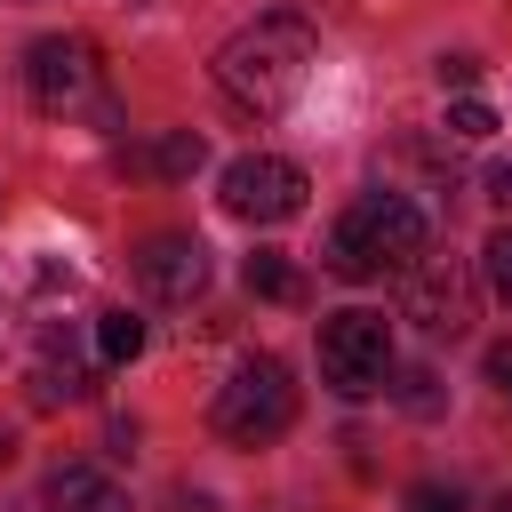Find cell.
<instances>
[{"mask_svg": "<svg viewBox=\"0 0 512 512\" xmlns=\"http://www.w3.org/2000/svg\"><path fill=\"white\" fill-rule=\"evenodd\" d=\"M288 424H296V384H288V368H280L272 352L240 360V368L216 384V432H224L232 448H272Z\"/></svg>", "mask_w": 512, "mask_h": 512, "instance_id": "cell-4", "label": "cell"}, {"mask_svg": "<svg viewBox=\"0 0 512 512\" xmlns=\"http://www.w3.org/2000/svg\"><path fill=\"white\" fill-rule=\"evenodd\" d=\"M96 344H80V328H64V320H40L32 328V344H24V400L32 408H72V400H88L96 392Z\"/></svg>", "mask_w": 512, "mask_h": 512, "instance_id": "cell-6", "label": "cell"}, {"mask_svg": "<svg viewBox=\"0 0 512 512\" xmlns=\"http://www.w3.org/2000/svg\"><path fill=\"white\" fill-rule=\"evenodd\" d=\"M480 280H488L496 304H512V224H496V232L480 240Z\"/></svg>", "mask_w": 512, "mask_h": 512, "instance_id": "cell-15", "label": "cell"}, {"mask_svg": "<svg viewBox=\"0 0 512 512\" xmlns=\"http://www.w3.org/2000/svg\"><path fill=\"white\" fill-rule=\"evenodd\" d=\"M400 512H472V504H464V488H448V480H416V488L400 496Z\"/></svg>", "mask_w": 512, "mask_h": 512, "instance_id": "cell-18", "label": "cell"}, {"mask_svg": "<svg viewBox=\"0 0 512 512\" xmlns=\"http://www.w3.org/2000/svg\"><path fill=\"white\" fill-rule=\"evenodd\" d=\"M88 344H96V368H128V360L144 352V320H136L128 304H112V312L88 320Z\"/></svg>", "mask_w": 512, "mask_h": 512, "instance_id": "cell-12", "label": "cell"}, {"mask_svg": "<svg viewBox=\"0 0 512 512\" xmlns=\"http://www.w3.org/2000/svg\"><path fill=\"white\" fill-rule=\"evenodd\" d=\"M480 184H488V200H496V208H512V160H488V176H480Z\"/></svg>", "mask_w": 512, "mask_h": 512, "instance_id": "cell-21", "label": "cell"}, {"mask_svg": "<svg viewBox=\"0 0 512 512\" xmlns=\"http://www.w3.org/2000/svg\"><path fill=\"white\" fill-rule=\"evenodd\" d=\"M448 136H456V144H488V136H496V112H488L480 96H456V104H448Z\"/></svg>", "mask_w": 512, "mask_h": 512, "instance_id": "cell-17", "label": "cell"}, {"mask_svg": "<svg viewBox=\"0 0 512 512\" xmlns=\"http://www.w3.org/2000/svg\"><path fill=\"white\" fill-rule=\"evenodd\" d=\"M400 312H408L424 336H464L472 312H480L472 264H464V256H416V264H408V288H400Z\"/></svg>", "mask_w": 512, "mask_h": 512, "instance_id": "cell-8", "label": "cell"}, {"mask_svg": "<svg viewBox=\"0 0 512 512\" xmlns=\"http://www.w3.org/2000/svg\"><path fill=\"white\" fill-rule=\"evenodd\" d=\"M472 80H480V56H440V88H456V96H464Z\"/></svg>", "mask_w": 512, "mask_h": 512, "instance_id": "cell-19", "label": "cell"}, {"mask_svg": "<svg viewBox=\"0 0 512 512\" xmlns=\"http://www.w3.org/2000/svg\"><path fill=\"white\" fill-rule=\"evenodd\" d=\"M320 376L344 392V400H368L392 384V320L368 312V304H344L320 320Z\"/></svg>", "mask_w": 512, "mask_h": 512, "instance_id": "cell-5", "label": "cell"}, {"mask_svg": "<svg viewBox=\"0 0 512 512\" xmlns=\"http://www.w3.org/2000/svg\"><path fill=\"white\" fill-rule=\"evenodd\" d=\"M24 88H32V104L40 112H56V120H72V112H88V120H120V104H112V88H104V64H96V48L88 40H72V32H48V40H32L24 48Z\"/></svg>", "mask_w": 512, "mask_h": 512, "instance_id": "cell-3", "label": "cell"}, {"mask_svg": "<svg viewBox=\"0 0 512 512\" xmlns=\"http://www.w3.org/2000/svg\"><path fill=\"white\" fill-rule=\"evenodd\" d=\"M328 272L336 280H376V272H408L424 256V216L408 192H360L336 224H328Z\"/></svg>", "mask_w": 512, "mask_h": 512, "instance_id": "cell-2", "label": "cell"}, {"mask_svg": "<svg viewBox=\"0 0 512 512\" xmlns=\"http://www.w3.org/2000/svg\"><path fill=\"white\" fill-rule=\"evenodd\" d=\"M8 456H16V440H8V432H0V464H8Z\"/></svg>", "mask_w": 512, "mask_h": 512, "instance_id": "cell-22", "label": "cell"}, {"mask_svg": "<svg viewBox=\"0 0 512 512\" xmlns=\"http://www.w3.org/2000/svg\"><path fill=\"white\" fill-rule=\"evenodd\" d=\"M40 296H72V264H56V256H0V320H16Z\"/></svg>", "mask_w": 512, "mask_h": 512, "instance_id": "cell-10", "label": "cell"}, {"mask_svg": "<svg viewBox=\"0 0 512 512\" xmlns=\"http://www.w3.org/2000/svg\"><path fill=\"white\" fill-rule=\"evenodd\" d=\"M136 288H144L152 304H192V296L208 288V248H200L192 232H152V240L136 248Z\"/></svg>", "mask_w": 512, "mask_h": 512, "instance_id": "cell-9", "label": "cell"}, {"mask_svg": "<svg viewBox=\"0 0 512 512\" xmlns=\"http://www.w3.org/2000/svg\"><path fill=\"white\" fill-rule=\"evenodd\" d=\"M48 512H128V496L96 464H56L48 472Z\"/></svg>", "mask_w": 512, "mask_h": 512, "instance_id": "cell-11", "label": "cell"}, {"mask_svg": "<svg viewBox=\"0 0 512 512\" xmlns=\"http://www.w3.org/2000/svg\"><path fill=\"white\" fill-rule=\"evenodd\" d=\"M304 168L296 160H280V152H240L232 168H224V184H216V200H224V216H240V224H288L296 208H304Z\"/></svg>", "mask_w": 512, "mask_h": 512, "instance_id": "cell-7", "label": "cell"}, {"mask_svg": "<svg viewBox=\"0 0 512 512\" xmlns=\"http://www.w3.org/2000/svg\"><path fill=\"white\" fill-rule=\"evenodd\" d=\"M128 160H136V168H152V176H168V184H176V176H192V168H200V160H208V144H200V136H192V128H168V136H160V144H144V152H128Z\"/></svg>", "mask_w": 512, "mask_h": 512, "instance_id": "cell-13", "label": "cell"}, {"mask_svg": "<svg viewBox=\"0 0 512 512\" xmlns=\"http://www.w3.org/2000/svg\"><path fill=\"white\" fill-rule=\"evenodd\" d=\"M240 280H248V296H264V304H296V296H304V280H296V264H288L280 248H256V256L240 264Z\"/></svg>", "mask_w": 512, "mask_h": 512, "instance_id": "cell-14", "label": "cell"}, {"mask_svg": "<svg viewBox=\"0 0 512 512\" xmlns=\"http://www.w3.org/2000/svg\"><path fill=\"white\" fill-rule=\"evenodd\" d=\"M488 512H512V488H504V496H496V504H488Z\"/></svg>", "mask_w": 512, "mask_h": 512, "instance_id": "cell-23", "label": "cell"}, {"mask_svg": "<svg viewBox=\"0 0 512 512\" xmlns=\"http://www.w3.org/2000/svg\"><path fill=\"white\" fill-rule=\"evenodd\" d=\"M488 384L512 400V336H504V344H488Z\"/></svg>", "mask_w": 512, "mask_h": 512, "instance_id": "cell-20", "label": "cell"}, {"mask_svg": "<svg viewBox=\"0 0 512 512\" xmlns=\"http://www.w3.org/2000/svg\"><path fill=\"white\" fill-rule=\"evenodd\" d=\"M312 64H320L312 24H304V16H288V8H272V16L240 24V32L216 48V88H224L240 112L272 120V112H288V104L304 96Z\"/></svg>", "mask_w": 512, "mask_h": 512, "instance_id": "cell-1", "label": "cell"}, {"mask_svg": "<svg viewBox=\"0 0 512 512\" xmlns=\"http://www.w3.org/2000/svg\"><path fill=\"white\" fill-rule=\"evenodd\" d=\"M384 392H392L408 416H440V376H432V368H400V384H384Z\"/></svg>", "mask_w": 512, "mask_h": 512, "instance_id": "cell-16", "label": "cell"}]
</instances>
